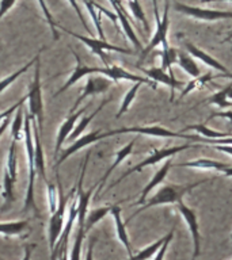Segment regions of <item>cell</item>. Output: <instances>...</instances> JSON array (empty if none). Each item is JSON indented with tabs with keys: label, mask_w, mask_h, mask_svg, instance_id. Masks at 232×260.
Instances as JSON below:
<instances>
[{
	"label": "cell",
	"mask_w": 232,
	"mask_h": 260,
	"mask_svg": "<svg viewBox=\"0 0 232 260\" xmlns=\"http://www.w3.org/2000/svg\"><path fill=\"white\" fill-rule=\"evenodd\" d=\"M23 140H24V149H26V157H27V170H28V179H27V190H26V198H24V207L23 213H27L28 210H34L37 215H40V210L37 207L36 203V192H34V184H36V162H34V140H33V130H32V118L30 114H24L23 122Z\"/></svg>",
	"instance_id": "6da1fadb"
},
{
	"label": "cell",
	"mask_w": 232,
	"mask_h": 260,
	"mask_svg": "<svg viewBox=\"0 0 232 260\" xmlns=\"http://www.w3.org/2000/svg\"><path fill=\"white\" fill-rule=\"evenodd\" d=\"M212 180H213V179H202V180H197V182L189 183V184H168V186L162 187L160 190H158L155 192V195L152 198L142 203V206L140 207L137 211H134L133 214H132V217H130L128 221L134 218V217L137 214H140L142 210H147V209H150V207L178 203L179 201H183V197H185L187 192H190L193 188L198 187L199 184H204V183L212 182Z\"/></svg>",
	"instance_id": "7a4b0ae2"
},
{
	"label": "cell",
	"mask_w": 232,
	"mask_h": 260,
	"mask_svg": "<svg viewBox=\"0 0 232 260\" xmlns=\"http://www.w3.org/2000/svg\"><path fill=\"white\" fill-rule=\"evenodd\" d=\"M36 71L33 80L28 85V92L26 95V102L28 103V114L38 126L40 133L44 129V98H42V84H41V62L40 58L34 64Z\"/></svg>",
	"instance_id": "3957f363"
},
{
	"label": "cell",
	"mask_w": 232,
	"mask_h": 260,
	"mask_svg": "<svg viewBox=\"0 0 232 260\" xmlns=\"http://www.w3.org/2000/svg\"><path fill=\"white\" fill-rule=\"evenodd\" d=\"M154 3V12H155V19H156V30H155L154 36L151 38L150 44L147 45L146 48L141 50V57L140 60H144L148 54H150L152 50H154L156 46L162 45L163 49L170 48L168 46V40H167V36H168V28H170V18H168V0H164V12H163V16L160 18L158 12V3L156 0H152Z\"/></svg>",
	"instance_id": "277c9868"
},
{
	"label": "cell",
	"mask_w": 232,
	"mask_h": 260,
	"mask_svg": "<svg viewBox=\"0 0 232 260\" xmlns=\"http://www.w3.org/2000/svg\"><path fill=\"white\" fill-rule=\"evenodd\" d=\"M73 192H75V187L72 190L69 191V194L64 195L61 192L60 188V199H59V206L54 210V213L50 214V219H49V226H48V243H49V249L50 252L54 249V245L57 244L59 239H60L61 233L64 231L65 219H67V215H65V209L68 207L69 201L72 199Z\"/></svg>",
	"instance_id": "5b68a950"
},
{
	"label": "cell",
	"mask_w": 232,
	"mask_h": 260,
	"mask_svg": "<svg viewBox=\"0 0 232 260\" xmlns=\"http://www.w3.org/2000/svg\"><path fill=\"white\" fill-rule=\"evenodd\" d=\"M57 27H60L63 31L68 32L69 36L73 37V38H76L81 42V44H84L85 46H89L91 50H93L94 54H97L99 56L105 65H110V58L109 56H106L105 54V50H109V52H118V53H124V54H132L133 50H130V49H125V48H120V46H115V45L110 44L107 42L106 40H99V38H91V37H87V36H81V34H77V32H73L71 30H67L65 27L63 26H59L57 24Z\"/></svg>",
	"instance_id": "8992f818"
},
{
	"label": "cell",
	"mask_w": 232,
	"mask_h": 260,
	"mask_svg": "<svg viewBox=\"0 0 232 260\" xmlns=\"http://www.w3.org/2000/svg\"><path fill=\"white\" fill-rule=\"evenodd\" d=\"M189 148H193V145H190V144H185V145H179V146H171V148H163V149H154L152 150V153L148 156L147 158H144L141 162H138L137 166L132 167V168H129V170L126 171L125 174L122 175L121 178H118L115 182L111 184V186L107 188V190H110V188H113V187L118 186L120 183L124 180L125 178H128V176H130L132 174H136V172H140V171H142L146 167L148 166H155L156 162H160L162 160H164V158H168L171 157V156H174V154H177L178 152H182V150L185 149H189Z\"/></svg>",
	"instance_id": "52a82bcc"
},
{
	"label": "cell",
	"mask_w": 232,
	"mask_h": 260,
	"mask_svg": "<svg viewBox=\"0 0 232 260\" xmlns=\"http://www.w3.org/2000/svg\"><path fill=\"white\" fill-rule=\"evenodd\" d=\"M144 134V136H152V137H164V138H185V140H193V141H201V138L190 136V134L172 132L162 126H130V127H120V129L109 130V137L117 136V134Z\"/></svg>",
	"instance_id": "ba28073f"
},
{
	"label": "cell",
	"mask_w": 232,
	"mask_h": 260,
	"mask_svg": "<svg viewBox=\"0 0 232 260\" xmlns=\"http://www.w3.org/2000/svg\"><path fill=\"white\" fill-rule=\"evenodd\" d=\"M90 153L85 154L84 161H83V166H81L80 171V178H79V182H77V228H83L84 229V221L85 215H87V210H89L90 202H91V198L93 195L95 194V191L98 188V183H95L89 191H84L83 188V183H84V176H85V170H87V162H89Z\"/></svg>",
	"instance_id": "9c48e42d"
},
{
	"label": "cell",
	"mask_w": 232,
	"mask_h": 260,
	"mask_svg": "<svg viewBox=\"0 0 232 260\" xmlns=\"http://www.w3.org/2000/svg\"><path fill=\"white\" fill-rule=\"evenodd\" d=\"M107 137H109V132H102V130H94V132H90V133L87 134H81L80 137H77L75 141H72V144H71L67 149L60 152L61 154L59 156V158H57L56 166H54L56 172L57 170H59V167H60L67 158L71 157L73 153H76V152H79V150L85 148V146L93 145V144H95L97 141H101V140Z\"/></svg>",
	"instance_id": "30bf717a"
},
{
	"label": "cell",
	"mask_w": 232,
	"mask_h": 260,
	"mask_svg": "<svg viewBox=\"0 0 232 260\" xmlns=\"http://www.w3.org/2000/svg\"><path fill=\"white\" fill-rule=\"evenodd\" d=\"M174 8L183 15L191 16L201 20H219L232 19V11H220V10H211V8H201L195 6H187L183 3H175Z\"/></svg>",
	"instance_id": "8fae6325"
},
{
	"label": "cell",
	"mask_w": 232,
	"mask_h": 260,
	"mask_svg": "<svg viewBox=\"0 0 232 260\" xmlns=\"http://www.w3.org/2000/svg\"><path fill=\"white\" fill-rule=\"evenodd\" d=\"M98 75H102V76L107 77L111 81H120V80H128V81H133V83H142V84H148L151 85L152 88L156 89V83H154L152 80H150L148 77L146 76H137L134 73H130L129 71H126L120 65H113L110 64L107 67H98Z\"/></svg>",
	"instance_id": "7c38bea8"
},
{
	"label": "cell",
	"mask_w": 232,
	"mask_h": 260,
	"mask_svg": "<svg viewBox=\"0 0 232 260\" xmlns=\"http://www.w3.org/2000/svg\"><path fill=\"white\" fill-rule=\"evenodd\" d=\"M179 214L182 215L183 221L186 222L189 232H190L191 239H193V245H194V252H193V260H195L201 255V235H199V225L195 211L185 205L183 201H179L178 203Z\"/></svg>",
	"instance_id": "4fadbf2b"
},
{
	"label": "cell",
	"mask_w": 232,
	"mask_h": 260,
	"mask_svg": "<svg viewBox=\"0 0 232 260\" xmlns=\"http://www.w3.org/2000/svg\"><path fill=\"white\" fill-rule=\"evenodd\" d=\"M110 85H111V80L107 79V77L102 76V75L101 76H94V75L89 76V79L85 81L84 87H83V91H81V93L76 99V102L73 103L72 113L73 111H76L77 107H79L87 98L98 95V93L106 92V91L109 89Z\"/></svg>",
	"instance_id": "5bb4252c"
},
{
	"label": "cell",
	"mask_w": 232,
	"mask_h": 260,
	"mask_svg": "<svg viewBox=\"0 0 232 260\" xmlns=\"http://www.w3.org/2000/svg\"><path fill=\"white\" fill-rule=\"evenodd\" d=\"M81 3L84 4V7L87 8V11H89L90 16H91V20H93L94 27L97 30L98 37H99V40H106L105 32H103V28H102V22H101V16L106 15L107 18L113 20L114 23L117 24V14L113 11H109L107 8H105L101 4L95 3L94 0H81Z\"/></svg>",
	"instance_id": "9a60e30c"
},
{
	"label": "cell",
	"mask_w": 232,
	"mask_h": 260,
	"mask_svg": "<svg viewBox=\"0 0 232 260\" xmlns=\"http://www.w3.org/2000/svg\"><path fill=\"white\" fill-rule=\"evenodd\" d=\"M72 53H73V56H75V60H76V67H75V69L72 71V73L69 75L68 80L65 81L64 85H63V87H61V88L59 89L57 92L53 93V96H54V98L59 96L60 93L65 92V91L71 88L73 84H76L77 81H80L83 77L91 76V75H98V73H97L98 72V67H91V65L83 64V62H81V60H80V57L77 56L76 53L73 52V50H72Z\"/></svg>",
	"instance_id": "2e32d148"
},
{
	"label": "cell",
	"mask_w": 232,
	"mask_h": 260,
	"mask_svg": "<svg viewBox=\"0 0 232 260\" xmlns=\"http://www.w3.org/2000/svg\"><path fill=\"white\" fill-rule=\"evenodd\" d=\"M141 72L146 75V77H148L150 80H152L154 83H160V84L168 85L171 89V95H170V102H174V95H175V88L178 87H182L185 85L183 83H181L179 80L175 79V76H170L168 72H166L164 69L162 68H156V67H152V68H140Z\"/></svg>",
	"instance_id": "e0dca14e"
},
{
	"label": "cell",
	"mask_w": 232,
	"mask_h": 260,
	"mask_svg": "<svg viewBox=\"0 0 232 260\" xmlns=\"http://www.w3.org/2000/svg\"><path fill=\"white\" fill-rule=\"evenodd\" d=\"M110 4H111V7H113L114 12L117 14V18L120 20V23L122 26V30L125 32V36L128 37V40L132 42V44L136 46V49H140L142 50L141 42L136 36V32H134L133 27H132V24H130L129 16H128V11H125V8L122 6L121 0H109Z\"/></svg>",
	"instance_id": "ac0fdd59"
},
{
	"label": "cell",
	"mask_w": 232,
	"mask_h": 260,
	"mask_svg": "<svg viewBox=\"0 0 232 260\" xmlns=\"http://www.w3.org/2000/svg\"><path fill=\"white\" fill-rule=\"evenodd\" d=\"M84 113V109L77 110V111H73L71 115H69L67 119H65L63 123H61L60 129H59V133H57V138H56V144H54V160L57 161V158H59V154H60V150L64 145V142L68 140L69 134L72 133L73 127L76 125V122L79 121V118L83 115Z\"/></svg>",
	"instance_id": "d6986e66"
},
{
	"label": "cell",
	"mask_w": 232,
	"mask_h": 260,
	"mask_svg": "<svg viewBox=\"0 0 232 260\" xmlns=\"http://www.w3.org/2000/svg\"><path fill=\"white\" fill-rule=\"evenodd\" d=\"M33 140H34V162H36L37 174L40 175L45 182H48V178H46L45 153H44V148H42V142H41V133H40V130H38V126H37L34 119H33Z\"/></svg>",
	"instance_id": "ffe728a7"
},
{
	"label": "cell",
	"mask_w": 232,
	"mask_h": 260,
	"mask_svg": "<svg viewBox=\"0 0 232 260\" xmlns=\"http://www.w3.org/2000/svg\"><path fill=\"white\" fill-rule=\"evenodd\" d=\"M183 46H185L186 52L189 53L191 57L198 58V60L202 61L204 64L208 65V67H211L212 69H216V71H219V72L221 73H231L223 64H220L219 61L216 60V58H213L211 54H208L207 52H204V50H201L199 48H197V46H195L193 42H190V41H185V42H183Z\"/></svg>",
	"instance_id": "44dd1931"
},
{
	"label": "cell",
	"mask_w": 232,
	"mask_h": 260,
	"mask_svg": "<svg viewBox=\"0 0 232 260\" xmlns=\"http://www.w3.org/2000/svg\"><path fill=\"white\" fill-rule=\"evenodd\" d=\"M110 214H111V217H113L114 219V226H115V233H117L118 240H120L122 245L125 247L126 252H128V256L130 257V256L133 255V251H132V245H130L129 235H128V232H126L125 222L122 221L121 207L118 206V205H113Z\"/></svg>",
	"instance_id": "7402d4cb"
},
{
	"label": "cell",
	"mask_w": 232,
	"mask_h": 260,
	"mask_svg": "<svg viewBox=\"0 0 232 260\" xmlns=\"http://www.w3.org/2000/svg\"><path fill=\"white\" fill-rule=\"evenodd\" d=\"M217 77H229V79H232V73H221L220 72L219 75H213V73L208 72L205 73V75H199V76L197 77H193L189 83H186L185 84V87H183L182 92L179 93V99H183V98L186 96V95H189V93L191 92V91H194V89H198V88H202L204 85L208 84L209 81L215 80V79H217Z\"/></svg>",
	"instance_id": "603a6c76"
},
{
	"label": "cell",
	"mask_w": 232,
	"mask_h": 260,
	"mask_svg": "<svg viewBox=\"0 0 232 260\" xmlns=\"http://www.w3.org/2000/svg\"><path fill=\"white\" fill-rule=\"evenodd\" d=\"M133 146H134V140H133V141H130L129 144H126L125 146H122L121 149L118 150L117 154H115V158H114L113 164H111V166L107 168V171L105 172V175H103V176H102V178L97 182L98 183V188H97V191H95V194L98 195L99 192H101L102 187L105 186V182L107 180V178H109L110 175H111V172H113V171L115 170V168H117V167L120 166V164H121V162L124 161V160H125L128 156H130L132 150H133Z\"/></svg>",
	"instance_id": "cb8c5ba5"
},
{
	"label": "cell",
	"mask_w": 232,
	"mask_h": 260,
	"mask_svg": "<svg viewBox=\"0 0 232 260\" xmlns=\"http://www.w3.org/2000/svg\"><path fill=\"white\" fill-rule=\"evenodd\" d=\"M171 167H172V161L168 160V161H166L164 164H163V167L160 168V170H158L156 172H155L154 178L151 179L150 183H148V184L144 187V190L141 191V195H140V198H138V201L136 202V206H140V205H142V203L146 202L147 197H148V194H150L151 191L154 190L155 187L158 186V184H160V183L166 179L167 174H168V171H170Z\"/></svg>",
	"instance_id": "d4e9b609"
},
{
	"label": "cell",
	"mask_w": 232,
	"mask_h": 260,
	"mask_svg": "<svg viewBox=\"0 0 232 260\" xmlns=\"http://www.w3.org/2000/svg\"><path fill=\"white\" fill-rule=\"evenodd\" d=\"M175 167H187V168H198V170H215L219 171V172H223L224 170H227L229 167V164L216 161V160H211V158H198V160H193V161L179 162V164H175Z\"/></svg>",
	"instance_id": "484cf974"
},
{
	"label": "cell",
	"mask_w": 232,
	"mask_h": 260,
	"mask_svg": "<svg viewBox=\"0 0 232 260\" xmlns=\"http://www.w3.org/2000/svg\"><path fill=\"white\" fill-rule=\"evenodd\" d=\"M110 101H111V98H107V99H105V101L102 102L101 106H99V107H98V109L95 110V111H93V113L90 114L89 117L79 118V123H76V125H75V127H73V130H72V133L69 134V137H68L69 141L72 142V141H75V140H76L77 137H80L81 134H83V132H84L85 129H87V126H89L90 123H91V121H93L94 118L97 117L98 114L101 113L102 109H103V107H105V106L107 105V103H109Z\"/></svg>",
	"instance_id": "4316f807"
},
{
	"label": "cell",
	"mask_w": 232,
	"mask_h": 260,
	"mask_svg": "<svg viewBox=\"0 0 232 260\" xmlns=\"http://www.w3.org/2000/svg\"><path fill=\"white\" fill-rule=\"evenodd\" d=\"M111 207H113V205H105V206L95 207V209H93V210H90L89 213H87V215H85V221H84L85 235H87V233H89V232L91 231V229H93L98 222H101L106 215L110 214Z\"/></svg>",
	"instance_id": "83f0119b"
},
{
	"label": "cell",
	"mask_w": 232,
	"mask_h": 260,
	"mask_svg": "<svg viewBox=\"0 0 232 260\" xmlns=\"http://www.w3.org/2000/svg\"><path fill=\"white\" fill-rule=\"evenodd\" d=\"M232 89V80L229 84H227L223 89H220L219 92H216L215 95H212L211 98H208L207 101L202 102L201 105H216L219 106L220 109H227V107H232V102H228V93Z\"/></svg>",
	"instance_id": "f1b7e54d"
},
{
	"label": "cell",
	"mask_w": 232,
	"mask_h": 260,
	"mask_svg": "<svg viewBox=\"0 0 232 260\" xmlns=\"http://www.w3.org/2000/svg\"><path fill=\"white\" fill-rule=\"evenodd\" d=\"M40 53H41V50L38 53H37L36 57H34L33 60L28 61L27 64L23 65L22 68H19V69H18V71H15V72H14V73H11V75H8V76H6V77H4V79H2V80H0V93L3 92V91H6V89H7L8 87H10V85H11L12 83H14V81L16 80V79H18V77L22 76L23 73L27 72L28 69L32 68L33 65L36 64L37 60L40 58Z\"/></svg>",
	"instance_id": "f546056e"
},
{
	"label": "cell",
	"mask_w": 232,
	"mask_h": 260,
	"mask_svg": "<svg viewBox=\"0 0 232 260\" xmlns=\"http://www.w3.org/2000/svg\"><path fill=\"white\" fill-rule=\"evenodd\" d=\"M28 222L26 219L22 221H12V222H0V235L6 237L22 235L27 229Z\"/></svg>",
	"instance_id": "4dcf8cb0"
},
{
	"label": "cell",
	"mask_w": 232,
	"mask_h": 260,
	"mask_svg": "<svg viewBox=\"0 0 232 260\" xmlns=\"http://www.w3.org/2000/svg\"><path fill=\"white\" fill-rule=\"evenodd\" d=\"M164 240H166V236H164V237H162V239H159L158 241H155V243L150 244V245H147L146 248L140 249L137 253H133V255L130 256L128 260H150V259H152V257L156 255V252L159 251V248L163 245Z\"/></svg>",
	"instance_id": "1f68e13d"
},
{
	"label": "cell",
	"mask_w": 232,
	"mask_h": 260,
	"mask_svg": "<svg viewBox=\"0 0 232 260\" xmlns=\"http://www.w3.org/2000/svg\"><path fill=\"white\" fill-rule=\"evenodd\" d=\"M179 64V67L187 73V75H190L191 77H197L201 75V71H199L198 65L193 60V57L187 56L186 53L178 52V61H177Z\"/></svg>",
	"instance_id": "d6a6232c"
},
{
	"label": "cell",
	"mask_w": 232,
	"mask_h": 260,
	"mask_svg": "<svg viewBox=\"0 0 232 260\" xmlns=\"http://www.w3.org/2000/svg\"><path fill=\"white\" fill-rule=\"evenodd\" d=\"M23 122H24V113L22 110V106L15 111V117L11 125V138L14 141H20L23 138Z\"/></svg>",
	"instance_id": "836d02e7"
},
{
	"label": "cell",
	"mask_w": 232,
	"mask_h": 260,
	"mask_svg": "<svg viewBox=\"0 0 232 260\" xmlns=\"http://www.w3.org/2000/svg\"><path fill=\"white\" fill-rule=\"evenodd\" d=\"M162 67L160 68L164 69V71H168V75L170 76H174V72H172V65L178 61V50L174 48H167L162 50Z\"/></svg>",
	"instance_id": "e575fe53"
},
{
	"label": "cell",
	"mask_w": 232,
	"mask_h": 260,
	"mask_svg": "<svg viewBox=\"0 0 232 260\" xmlns=\"http://www.w3.org/2000/svg\"><path fill=\"white\" fill-rule=\"evenodd\" d=\"M142 85V83H140V81H137V83H134L132 87L129 88V91L125 93V96H124V99H122V103H121V107H120V110H118V113L115 114V117L120 118L122 115V114H125L128 110H129L130 105L133 103L134 98H136V95H137L138 89H140V87Z\"/></svg>",
	"instance_id": "d590c367"
},
{
	"label": "cell",
	"mask_w": 232,
	"mask_h": 260,
	"mask_svg": "<svg viewBox=\"0 0 232 260\" xmlns=\"http://www.w3.org/2000/svg\"><path fill=\"white\" fill-rule=\"evenodd\" d=\"M128 7H129L130 10V14H132L136 19L141 22L147 31H150V24H148V20H147L146 14H144V10H142L140 2H138V0H128Z\"/></svg>",
	"instance_id": "8d00e7d4"
},
{
	"label": "cell",
	"mask_w": 232,
	"mask_h": 260,
	"mask_svg": "<svg viewBox=\"0 0 232 260\" xmlns=\"http://www.w3.org/2000/svg\"><path fill=\"white\" fill-rule=\"evenodd\" d=\"M85 232L83 228H77L76 237L73 241L72 249L69 253V260H80L81 259V247H83V241H84Z\"/></svg>",
	"instance_id": "74e56055"
},
{
	"label": "cell",
	"mask_w": 232,
	"mask_h": 260,
	"mask_svg": "<svg viewBox=\"0 0 232 260\" xmlns=\"http://www.w3.org/2000/svg\"><path fill=\"white\" fill-rule=\"evenodd\" d=\"M185 130H195L197 133L202 134L204 137L205 138H223V137H228L229 134L228 133H220V132H216V130L213 129H209L207 125H191V126H186L185 129H183V132Z\"/></svg>",
	"instance_id": "f35d334b"
},
{
	"label": "cell",
	"mask_w": 232,
	"mask_h": 260,
	"mask_svg": "<svg viewBox=\"0 0 232 260\" xmlns=\"http://www.w3.org/2000/svg\"><path fill=\"white\" fill-rule=\"evenodd\" d=\"M37 3H38V6H40L41 11H42V15H44V18L46 19V23H48L49 27H50L53 40L57 41L59 40V32H57V30H56L57 23L54 22V19H53L52 12H50V10H49L48 6H46V2H45V0H37Z\"/></svg>",
	"instance_id": "ab89813d"
},
{
	"label": "cell",
	"mask_w": 232,
	"mask_h": 260,
	"mask_svg": "<svg viewBox=\"0 0 232 260\" xmlns=\"http://www.w3.org/2000/svg\"><path fill=\"white\" fill-rule=\"evenodd\" d=\"M46 194H48L49 211H50V214H52V213H54L57 206H59V199H60V195H57L56 186L49 182H46Z\"/></svg>",
	"instance_id": "60d3db41"
},
{
	"label": "cell",
	"mask_w": 232,
	"mask_h": 260,
	"mask_svg": "<svg viewBox=\"0 0 232 260\" xmlns=\"http://www.w3.org/2000/svg\"><path fill=\"white\" fill-rule=\"evenodd\" d=\"M174 233H175V226L166 235V240H164V243H163L162 247L159 248V251L156 252L154 260H164V256H166V252L167 249H168V245H170L171 240L174 239Z\"/></svg>",
	"instance_id": "b9f144b4"
},
{
	"label": "cell",
	"mask_w": 232,
	"mask_h": 260,
	"mask_svg": "<svg viewBox=\"0 0 232 260\" xmlns=\"http://www.w3.org/2000/svg\"><path fill=\"white\" fill-rule=\"evenodd\" d=\"M204 144L209 145H231L232 146V137H223V138H201Z\"/></svg>",
	"instance_id": "7bdbcfd3"
},
{
	"label": "cell",
	"mask_w": 232,
	"mask_h": 260,
	"mask_svg": "<svg viewBox=\"0 0 232 260\" xmlns=\"http://www.w3.org/2000/svg\"><path fill=\"white\" fill-rule=\"evenodd\" d=\"M24 102H26V96L22 98V99H20V101L16 102L15 105H12L11 107H10V109H7V110H4V111H2V113H0V122L3 121V119H6V118L11 117L12 114L15 113L16 110L19 109L20 106H23Z\"/></svg>",
	"instance_id": "ee69618b"
},
{
	"label": "cell",
	"mask_w": 232,
	"mask_h": 260,
	"mask_svg": "<svg viewBox=\"0 0 232 260\" xmlns=\"http://www.w3.org/2000/svg\"><path fill=\"white\" fill-rule=\"evenodd\" d=\"M68 3L71 4V7L75 10V12H76L77 18H79V19H80V22H81V26L84 27L85 31L90 32V28H89V26H87V22H85L84 16H83V14H81L80 7H79V4H77V0H68Z\"/></svg>",
	"instance_id": "f6af8a7d"
},
{
	"label": "cell",
	"mask_w": 232,
	"mask_h": 260,
	"mask_svg": "<svg viewBox=\"0 0 232 260\" xmlns=\"http://www.w3.org/2000/svg\"><path fill=\"white\" fill-rule=\"evenodd\" d=\"M16 4V0H0V20L3 19L8 11Z\"/></svg>",
	"instance_id": "bcb514c9"
},
{
	"label": "cell",
	"mask_w": 232,
	"mask_h": 260,
	"mask_svg": "<svg viewBox=\"0 0 232 260\" xmlns=\"http://www.w3.org/2000/svg\"><path fill=\"white\" fill-rule=\"evenodd\" d=\"M209 118H211V119L212 118H225V119L229 121V126L232 127V111H219V113H213Z\"/></svg>",
	"instance_id": "7dc6e473"
},
{
	"label": "cell",
	"mask_w": 232,
	"mask_h": 260,
	"mask_svg": "<svg viewBox=\"0 0 232 260\" xmlns=\"http://www.w3.org/2000/svg\"><path fill=\"white\" fill-rule=\"evenodd\" d=\"M94 245H95V240H91L89 248H87V252H85L84 260H94Z\"/></svg>",
	"instance_id": "c3c4849f"
},
{
	"label": "cell",
	"mask_w": 232,
	"mask_h": 260,
	"mask_svg": "<svg viewBox=\"0 0 232 260\" xmlns=\"http://www.w3.org/2000/svg\"><path fill=\"white\" fill-rule=\"evenodd\" d=\"M34 247H36V245H26V247H24V256L22 260H32V252ZM0 260H4V259L3 257H0Z\"/></svg>",
	"instance_id": "681fc988"
},
{
	"label": "cell",
	"mask_w": 232,
	"mask_h": 260,
	"mask_svg": "<svg viewBox=\"0 0 232 260\" xmlns=\"http://www.w3.org/2000/svg\"><path fill=\"white\" fill-rule=\"evenodd\" d=\"M10 119H11V117L6 118V119H3V121L0 122V137L3 136L4 132H6L8 126H10Z\"/></svg>",
	"instance_id": "f907efd6"
},
{
	"label": "cell",
	"mask_w": 232,
	"mask_h": 260,
	"mask_svg": "<svg viewBox=\"0 0 232 260\" xmlns=\"http://www.w3.org/2000/svg\"><path fill=\"white\" fill-rule=\"evenodd\" d=\"M213 148L220 152H225V153L231 154L232 156V146L231 145H213Z\"/></svg>",
	"instance_id": "816d5d0a"
},
{
	"label": "cell",
	"mask_w": 232,
	"mask_h": 260,
	"mask_svg": "<svg viewBox=\"0 0 232 260\" xmlns=\"http://www.w3.org/2000/svg\"><path fill=\"white\" fill-rule=\"evenodd\" d=\"M223 174L227 176V178H232V166H229L227 170L223 171Z\"/></svg>",
	"instance_id": "f5cc1de1"
},
{
	"label": "cell",
	"mask_w": 232,
	"mask_h": 260,
	"mask_svg": "<svg viewBox=\"0 0 232 260\" xmlns=\"http://www.w3.org/2000/svg\"><path fill=\"white\" fill-rule=\"evenodd\" d=\"M216 2H232V0H201V3H216Z\"/></svg>",
	"instance_id": "db71d44e"
},
{
	"label": "cell",
	"mask_w": 232,
	"mask_h": 260,
	"mask_svg": "<svg viewBox=\"0 0 232 260\" xmlns=\"http://www.w3.org/2000/svg\"><path fill=\"white\" fill-rule=\"evenodd\" d=\"M231 40H232V32H229V36H228L227 38L223 41V42H228V41H231Z\"/></svg>",
	"instance_id": "11a10c76"
},
{
	"label": "cell",
	"mask_w": 232,
	"mask_h": 260,
	"mask_svg": "<svg viewBox=\"0 0 232 260\" xmlns=\"http://www.w3.org/2000/svg\"><path fill=\"white\" fill-rule=\"evenodd\" d=\"M228 99H232V89L229 91V93H228Z\"/></svg>",
	"instance_id": "9f6ffc18"
},
{
	"label": "cell",
	"mask_w": 232,
	"mask_h": 260,
	"mask_svg": "<svg viewBox=\"0 0 232 260\" xmlns=\"http://www.w3.org/2000/svg\"><path fill=\"white\" fill-rule=\"evenodd\" d=\"M231 239H232V235H231Z\"/></svg>",
	"instance_id": "6f0895ef"
}]
</instances>
